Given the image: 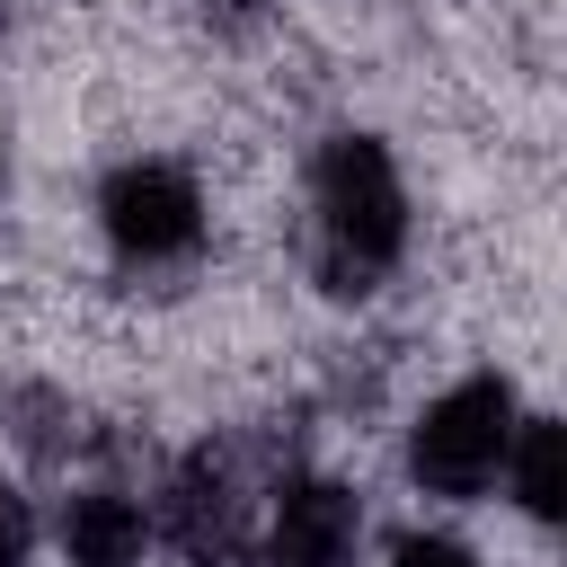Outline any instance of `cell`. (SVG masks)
<instances>
[{
	"instance_id": "obj_1",
	"label": "cell",
	"mask_w": 567,
	"mask_h": 567,
	"mask_svg": "<svg viewBox=\"0 0 567 567\" xmlns=\"http://www.w3.org/2000/svg\"><path fill=\"white\" fill-rule=\"evenodd\" d=\"M416 239V204H408V177L390 159L381 133H328L310 151V257H319V284L337 301H363L381 275H399Z\"/></svg>"
},
{
	"instance_id": "obj_2",
	"label": "cell",
	"mask_w": 567,
	"mask_h": 567,
	"mask_svg": "<svg viewBox=\"0 0 567 567\" xmlns=\"http://www.w3.org/2000/svg\"><path fill=\"white\" fill-rule=\"evenodd\" d=\"M514 416H523L514 372H461V381H443V390L408 416V452H399V461H408V487L434 496V505H478V496H496Z\"/></svg>"
},
{
	"instance_id": "obj_3",
	"label": "cell",
	"mask_w": 567,
	"mask_h": 567,
	"mask_svg": "<svg viewBox=\"0 0 567 567\" xmlns=\"http://www.w3.org/2000/svg\"><path fill=\"white\" fill-rule=\"evenodd\" d=\"M97 239L124 275H168V266H195L204 239H213V204L195 186L186 159H159V151H133L97 177Z\"/></svg>"
},
{
	"instance_id": "obj_4",
	"label": "cell",
	"mask_w": 567,
	"mask_h": 567,
	"mask_svg": "<svg viewBox=\"0 0 567 567\" xmlns=\"http://www.w3.org/2000/svg\"><path fill=\"white\" fill-rule=\"evenodd\" d=\"M257 558L266 567H363V496L328 470L275 478L257 514Z\"/></svg>"
},
{
	"instance_id": "obj_5",
	"label": "cell",
	"mask_w": 567,
	"mask_h": 567,
	"mask_svg": "<svg viewBox=\"0 0 567 567\" xmlns=\"http://www.w3.org/2000/svg\"><path fill=\"white\" fill-rule=\"evenodd\" d=\"M44 540L62 549V567H142V558L159 549V514H151L142 487L89 478V487H71V496L53 505Z\"/></svg>"
},
{
	"instance_id": "obj_6",
	"label": "cell",
	"mask_w": 567,
	"mask_h": 567,
	"mask_svg": "<svg viewBox=\"0 0 567 567\" xmlns=\"http://www.w3.org/2000/svg\"><path fill=\"white\" fill-rule=\"evenodd\" d=\"M151 514H159V532H177L195 558L230 549V540H239V514H248V505H239V470H230V452H213V443L186 452L177 478H168V496H159Z\"/></svg>"
},
{
	"instance_id": "obj_7",
	"label": "cell",
	"mask_w": 567,
	"mask_h": 567,
	"mask_svg": "<svg viewBox=\"0 0 567 567\" xmlns=\"http://www.w3.org/2000/svg\"><path fill=\"white\" fill-rule=\"evenodd\" d=\"M496 496H505L532 532H558V523H567V425H558L549 408H523V416H514Z\"/></svg>"
},
{
	"instance_id": "obj_8",
	"label": "cell",
	"mask_w": 567,
	"mask_h": 567,
	"mask_svg": "<svg viewBox=\"0 0 567 567\" xmlns=\"http://www.w3.org/2000/svg\"><path fill=\"white\" fill-rule=\"evenodd\" d=\"M35 549H44V514L18 478H0V567H35Z\"/></svg>"
},
{
	"instance_id": "obj_9",
	"label": "cell",
	"mask_w": 567,
	"mask_h": 567,
	"mask_svg": "<svg viewBox=\"0 0 567 567\" xmlns=\"http://www.w3.org/2000/svg\"><path fill=\"white\" fill-rule=\"evenodd\" d=\"M390 567H478V549L461 532H443V523H416V532L390 540Z\"/></svg>"
},
{
	"instance_id": "obj_10",
	"label": "cell",
	"mask_w": 567,
	"mask_h": 567,
	"mask_svg": "<svg viewBox=\"0 0 567 567\" xmlns=\"http://www.w3.org/2000/svg\"><path fill=\"white\" fill-rule=\"evenodd\" d=\"M9 177H18V159H9V124H0V204H9Z\"/></svg>"
}]
</instances>
